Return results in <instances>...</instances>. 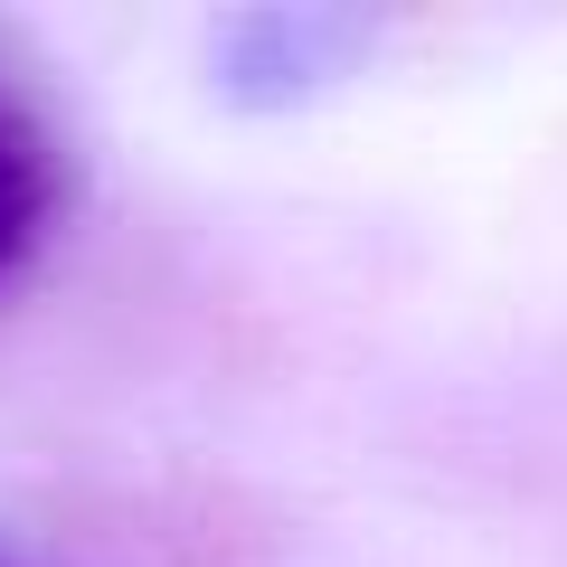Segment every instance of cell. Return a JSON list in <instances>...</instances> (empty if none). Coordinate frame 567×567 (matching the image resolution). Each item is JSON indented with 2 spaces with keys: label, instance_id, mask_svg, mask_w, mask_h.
<instances>
[{
  "label": "cell",
  "instance_id": "7a4b0ae2",
  "mask_svg": "<svg viewBox=\"0 0 567 567\" xmlns=\"http://www.w3.org/2000/svg\"><path fill=\"white\" fill-rule=\"evenodd\" d=\"M0 567H48V558H29L20 539H0Z\"/></svg>",
  "mask_w": 567,
  "mask_h": 567
},
{
  "label": "cell",
  "instance_id": "6da1fadb",
  "mask_svg": "<svg viewBox=\"0 0 567 567\" xmlns=\"http://www.w3.org/2000/svg\"><path fill=\"white\" fill-rule=\"evenodd\" d=\"M48 218H58V133L29 104V85L0 66V284L39 256Z\"/></svg>",
  "mask_w": 567,
  "mask_h": 567
}]
</instances>
